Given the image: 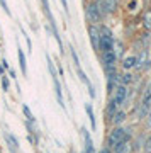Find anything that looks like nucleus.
<instances>
[{"mask_svg": "<svg viewBox=\"0 0 151 153\" xmlns=\"http://www.w3.org/2000/svg\"><path fill=\"white\" fill-rule=\"evenodd\" d=\"M85 111H87L88 119H90V126H92V129H95V128H97V121H95V114H93L92 104H85Z\"/></svg>", "mask_w": 151, "mask_h": 153, "instance_id": "obj_17", "label": "nucleus"}, {"mask_svg": "<svg viewBox=\"0 0 151 153\" xmlns=\"http://www.w3.org/2000/svg\"><path fill=\"white\" fill-rule=\"evenodd\" d=\"M17 56H19V65H21V71L22 75L27 76V65H26V55H24V51L21 48L17 49Z\"/></svg>", "mask_w": 151, "mask_h": 153, "instance_id": "obj_16", "label": "nucleus"}, {"mask_svg": "<svg viewBox=\"0 0 151 153\" xmlns=\"http://www.w3.org/2000/svg\"><path fill=\"white\" fill-rule=\"evenodd\" d=\"M126 117H127V114H126V111H122V109H119L115 114H114V117L110 121H112V124L114 126H121L122 123L126 121Z\"/></svg>", "mask_w": 151, "mask_h": 153, "instance_id": "obj_13", "label": "nucleus"}, {"mask_svg": "<svg viewBox=\"0 0 151 153\" xmlns=\"http://www.w3.org/2000/svg\"><path fill=\"white\" fill-rule=\"evenodd\" d=\"M85 17H87V21L90 22V24L98 26V22H102L104 17H105L104 9H102V0H90V2L87 4Z\"/></svg>", "mask_w": 151, "mask_h": 153, "instance_id": "obj_1", "label": "nucleus"}, {"mask_svg": "<svg viewBox=\"0 0 151 153\" xmlns=\"http://www.w3.org/2000/svg\"><path fill=\"white\" fill-rule=\"evenodd\" d=\"M81 134H83V140H85V148H83V153H95L92 138H90V134H88V131H87L85 128H81Z\"/></svg>", "mask_w": 151, "mask_h": 153, "instance_id": "obj_8", "label": "nucleus"}, {"mask_svg": "<svg viewBox=\"0 0 151 153\" xmlns=\"http://www.w3.org/2000/svg\"><path fill=\"white\" fill-rule=\"evenodd\" d=\"M46 61H48V70H49V73H51V76H58V73H56V68H54L53 61H51V58H49V56H46Z\"/></svg>", "mask_w": 151, "mask_h": 153, "instance_id": "obj_23", "label": "nucleus"}, {"mask_svg": "<svg viewBox=\"0 0 151 153\" xmlns=\"http://www.w3.org/2000/svg\"><path fill=\"white\" fill-rule=\"evenodd\" d=\"M68 49H70V56H71V60H73V63H75V66H76V68H80V60H78V55H76L75 48L70 46Z\"/></svg>", "mask_w": 151, "mask_h": 153, "instance_id": "obj_21", "label": "nucleus"}, {"mask_svg": "<svg viewBox=\"0 0 151 153\" xmlns=\"http://www.w3.org/2000/svg\"><path fill=\"white\" fill-rule=\"evenodd\" d=\"M143 22H144V29H146V31H151V9L144 12V16H143Z\"/></svg>", "mask_w": 151, "mask_h": 153, "instance_id": "obj_19", "label": "nucleus"}, {"mask_svg": "<svg viewBox=\"0 0 151 153\" xmlns=\"http://www.w3.org/2000/svg\"><path fill=\"white\" fill-rule=\"evenodd\" d=\"M9 73H10V76H12V78H16V71H14V70H9Z\"/></svg>", "mask_w": 151, "mask_h": 153, "instance_id": "obj_30", "label": "nucleus"}, {"mask_svg": "<svg viewBox=\"0 0 151 153\" xmlns=\"http://www.w3.org/2000/svg\"><path fill=\"white\" fill-rule=\"evenodd\" d=\"M127 95H129V87H126V85H122V83H119L117 87L114 88V92H112V95H110V99H112V100L119 105V107H121L122 104H126Z\"/></svg>", "mask_w": 151, "mask_h": 153, "instance_id": "obj_5", "label": "nucleus"}, {"mask_svg": "<svg viewBox=\"0 0 151 153\" xmlns=\"http://www.w3.org/2000/svg\"><path fill=\"white\" fill-rule=\"evenodd\" d=\"M146 117H148V128L151 129V109L148 111V114H146Z\"/></svg>", "mask_w": 151, "mask_h": 153, "instance_id": "obj_29", "label": "nucleus"}, {"mask_svg": "<svg viewBox=\"0 0 151 153\" xmlns=\"http://www.w3.org/2000/svg\"><path fill=\"white\" fill-rule=\"evenodd\" d=\"M0 5H2V9H4V12H5L7 16H10V9L7 5V0H0Z\"/></svg>", "mask_w": 151, "mask_h": 153, "instance_id": "obj_25", "label": "nucleus"}, {"mask_svg": "<svg viewBox=\"0 0 151 153\" xmlns=\"http://www.w3.org/2000/svg\"><path fill=\"white\" fill-rule=\"evenodd\" d=\"M121 66H122V70L124 71H129V70H132V68H136V56L129 55V56H126V58H122Z\"/></svg>", "mask_w": 151, "mask_h": 153, "instance_id": "obj_10", "label": "nucleus"}, {"mask_svg": "<svg viewBox=\"0 0 151 153\" xmlns=\"http://www.w3.org/2000/svg\"><path fill=\"white\" fill-rule=\"evenodd\" d=\"M100 29V39H98V51H110L114 49V36H112V31L105 26H98Z\"/></svg>", "mask_w": 151, "mask_h": 153, "instance_id": "obj_3", "label": "nucleus"}, {"mask_svg": "<svg viewBox=\"0 0 151 153\" xmlns=\"http://www.w3.org/2000/svg\"><path fill=\"white\" fill-rule=\"evenodd\" d=\"M117 111H119V105L115 104V102H114L112 99H110V100H109V104H107V109H105V116H107V121L112 119L114 114H115Z\"/></svg>", "mask_w": 151, "mask_h": 153, "instance_id": "obj_14", "label": "nucleus"}, {"mask_svg": "<svg viewBox=\"0 0 151 153\" xmlns=\"http://www.w3.org/2000/svg\"><path fill=\"white\" fill-rule=\"evenodd\" d=\"M5 140H7V143H9V146H10V150H12V153H17V150H19V143H17V140L12 134H9L7 133L5 134Z\"/></svg>", "mask_w": 151, "mask_h": 153, "instance_id": "obj_18", "label": "nucleus"}, {"mask_svg": "<svg viewBox=\"0 0 151 153\" xmlns=\"http://www.w3.org/2000/svg\"><path fill=\"white\" fill-rule=\"evenodd\" d=\"M76 73H78V76H80V80L83 83H85L87 87H92V83H90V80H88V76L85 75V71L81 70V68H76Z\"/></svg>", "mask_w": 151, "mask_h": 153, "instance_id": "obj_20", "label": "nucleus"}, {"mask_svg": "<svg viewBox=\"0 0 151 153\" xmlns=\"http://www.w3.org/2000/svg\"><path fill=\"white\" fill-rule=\"evenodd\" d=\"M150 53H151V44H150Z\"/></svg>", "mask_w": 151, "mask_h": 153, "instance_id": "obj_31", "label": "nucleus"}, {"mask_svg": "<svg viewBox=\"0 0 151 153\" xmlns=\"http://www.w3.org/2000/svg\"><path fill=\"white\" fill-rule=\"evenodd\" d=\"M117 55H115V51L110 49V51H102L100 53V61H102L104 65V70L105 68H110V66H117Z\"/></svg>", "mask_w": 151, "mask_h": 153, "instance_id": "obj_6", "label": "nucleus"}, {"mask_svg": "<svg viewBox=\"0 0 151 153\" xmlns=\"http://www.w3.org/2000/svg\"><path fill=\"white\" fill-rule=\"evenodd\" d=\"M22 112H24V116H26V119L29 121V123H34V116H33V112H31V109L27 107L26 104L22 105Z\"/></svg>", "mask_w": 151, "mask_h": 153, "instance_id": "obj_22", "label": "nucleus"}, {"mask_svg": "<svg viewBox=\"0 0 151 153\" xmlns=\"http://www.w3.org/2000/svg\"><path fill=\"white\" fill-rule=\"evenodd\" d=\"M119 82L122 83V85H126V87H129L131 83L134 82V75L131 71H124V73L119 75Z\"/></svg>", "mask_w": 151, "mask_h": 153, "instance_id": "obj_15", "label": "nucleus"}, {"mask_svg": "<svg viewBox=\"0 0 151 153\" xmlns=\"http://www.w3.org/2000/svg\"><path fill=\"white\" fill-rule=\"evenodd\" d=\"M26 43H27V51L31 53V49H33V43H31V39H29V36H26Z\"/></svg>", "mask_w": 151, "mask_h": 153, "instance_id": "obj_27", "label": "nucleus"}, {"mask_svg": "<svg viewBox=\"0 0 151 153\" xmlns=\"http://www.w3.org/2000/svg\"><path fill=\"white\" fill-rule=\"evenodd\" d=\"M53 85H54V92H56V99H58V102L61 107H65L63 104V92H61V83H59L58 76H53Z\"/></svg>", "mask_w": 151, "mask_h": 153, "instance_id": "obj_12", "label": "nucleus"}, {"mask_svg": "<svg viewBox=\"0 0 151 153\" xmlns=\"http://www.w3.org/2000/svg\"><path fill=\"white\" fill-rule=\"evenodd\" d=\"M88 38L92 43V48L95 51H98V39H100V29L95 24H88Z\"/></svg>", "mask_w": 151, "mask_h": 153, "instance_id": "obj_7", "label": "nucleus"}, {"mask_svg": "<svg viewBox=\"0 0 151 153\" xmlns=\"http://www.w3.org/2000/svg\"><path fill=\"white\" fill-rule=\"evenodd\" d=\"M59 2H61V5H63V10L68 12V2H66V0H59Z\"/></svg>", "mask_w": 151, "mask_h": 153, "instance_id": "obj_28", "label": "nucleus"}, {"mask_svg": "<svg viewBox=\"0 0 151 153\" xmlns=\"http://www.w3.org/2000/svg\"><path fill=\"white\" fill-rule=\"evenodd\" d=\"M126 141H129V129H126L124 126H114V129L107 134V141H105L107 146L105 148L112 150L117 145L126 143Z\"/></svg>", "mask_w": 151, "mask_h": 153, "instance_id": "obj_2", "label": "nucleus"}, {"mask_svg": "<svg viewBox=\"0 0 151 153\" xmlns=\"http://www.w3.org/2000/svg\"><path fill=\"white\" fill-rule=\"evenodd\" d=\"M110 153H132V145H131V141L121 143V145H117L115 148H112Z\"/></svg>", "mask_w": 151, "mask_h": 153, "instance_id": "obj_11", "label": "nucleus"}, {"mask_svg": "<svg viewBox=\"0 0 151 153\" xmlns=\"http://www.w3.org/2000/svg\"><path fill=\"white\" fill-rule=\"evenodd\" d=\"M150 109H151V80L148 82V85H146V88H144V92H143V95H141L138 117H139V119H144Z\"/></svg>", "mask_w": 151, "mask_h": 153, "instance_id": "obj_4", "label": "nucleus"}, {"mask_svg": "<svg viewBox=\"0 0 151 153\" xmlns=\"http://www.w3.org/2000/svg\"><path fill=\"white\" fill-rule=\"evenodd\" d=\"M143 148H144V153H151V134L144 140V143H143Z\"/></svg>", "mask_w": 151, "mask_h": 153, "instance_id": "obj_24", "label": "nucleus"}, {"mask_svg": "<svg viewBox=\"0 0 151 153\" xmlns=\"http://www.w3.org/2000/svg\"><path fill=\"white\" fill-rule=\"evenodd\" d=\"M102 9H104V14L105 16L114 14L115 9H117V0H102Z\"/></svg>", "mask_w": 151, "mask_h": 153, "instance_id": "obj_9", "label": "nucleus"}, {"mask_svg": "<svg viewBox=\"0 0 151 153\" xmlns=\"http://www.w3.org/2000/svg\"><path fill=\"white\" fill-rule=\"evenodd\" d=\"M2 87H4V90H9V80H7L5 76H2Z\"/></svg>", "mask_w": 151, "mask_h": 153, "instance_id": "obj_26", "label": "nucleus"}]
</instances>
